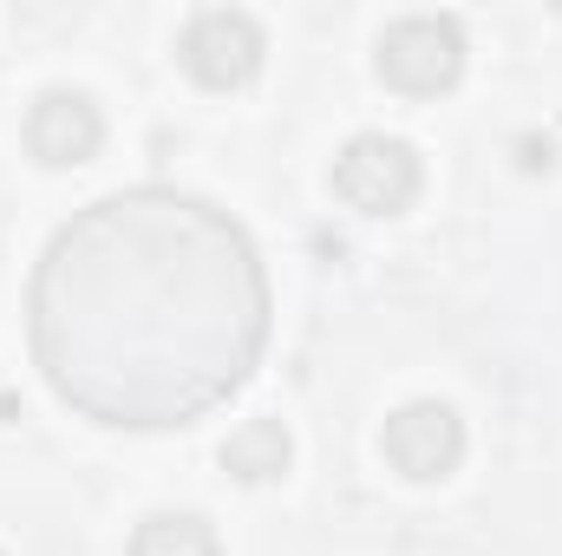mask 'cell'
Masks as SVG:
<instances>
[{"mask_svg": "<svg viewBox=\"0 0 562 556\" xmlns=\"http://www.w3.org/2000/svg\"><path fill=\"white\" fill-rule=\"evenodd\" d=\"M26 334L72 413L170 432L216 413L256 374L269 276L229 210L138 184L53 230L26 288Z\"/></svg>", "mask_w": 562, "mask_h": 556, "instance_id": "obj_1", "label": "cell"}, {"mask_svg": "<svg viewBox=\"0 0 562 556\" xmlns=\"http://www.w3.org/2000/svg\"><path fill=\"white\" fill-rule=\"evenodd\" d=\"M380 79L406 99H438L458 86L464 73V26L451 13H406L380 33V53H373Z\"/></svg>", "mask_w": 562, "mask_h": 556, "instance_id": "obj_2", "label": "cell"}, {"mask_svg": "<svg viewBox=\"0 0 562 556\" xmlns=\"http://www.w3.org/2000/svg\"><path fill=\"white\" fill-rule=\"evenodd\" d=\"M419 151L406 138H386V132H360L334 157V197L360 216H400L419 197Z\"/></svg>", "mask_w": 562, "mask_h": 556, "instance_id": "obj_3", "label": "cell"}, {"mask_svg": "<svg viewBox=\"0 0 562 556\" xmlns=\"http://www.w3.org/2000/svg\"><path fill=\"white\" fill-rule=\"evenodd\" d=\"M262 53H269V40H262L256 13H243V7H196L190 26H183V40H177L183 73L196 86H210V92L249 86L262 73Z\"/></svg>", "mask_w": 562, "mask_h": 556, "instance_id": "obj_4", "label": "cell"}, {"mask_svg": "<svg viewBox=\"0 0 562 556\" xmlns=\"http://www.w3.org/2000/svg\"><path fill=\"white\" fill-rule=\"evenodd\" d=\"M380 445H386V458H393L400 478L438 485V478H451L458 458H464V419L451 413L445 400H413V407H400V413L386 419Z\"/></svg>", "mask_w": 562, "mask_h": 556, "instance_id": "obj_5", "label": "cell"}, {"mask_svg": "<svg viewBox=\"0 0 562 556\" xmlns=\"http://www.w3.org/2000/svg\"><path fill=\"white\" fill-rule=\"evenodd\" d=\"M99 144H105V112L92 105V92L53 86L26 105V151L46 170H79L99 157Z\"/></svg>", "mask_w": 562, "mask_h": 556, "instance_id": "obj_6", "label": "cell"}, {"mask_svg": "<svg viewBox=\"0 0 562 556\" xmlns=\"http://www.w3.org/2000/svg\"><path fill=\"white\" fill-rule=\"evenodd\" d=\"M288 458H294V438H288L281 419H249L243 432L223 438V471L243 478V485H269V478H281Z\"/></svg>", "mask_w": 562, "mask_h": 556, "instance_id": "obj_7", "label": "cell"}, {"mask_svg": "<svg viewBox=\"0 0 562 556\" xmlns=\"http://www.w3.org/2000/svg\"><path fill=\"white\" fill-rule=\"evenodd\" d=\"M132 556H223V544L196 511H157L132 531Z\"/></svg>", "mask_w": 562, "mask_h": 556, "instance_id": "obj_8", "label": "cell"}, {"mask_svg": "<svg viewBox=\"0 0 562 556\" xmlns=\"http://www.w3.org/2000/svg\"><path fill=\"white\" fill-rule=\"evenodd\" d=\"M517 164H524V170H550V164H557V144L550 138H517Z\"/></svg>", "mask_w": 562, "mask_h": 556, "instance_id": "obj_9", "label": "cell"}]
</instances>
